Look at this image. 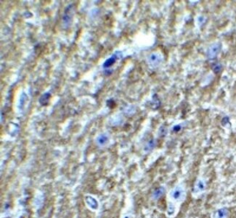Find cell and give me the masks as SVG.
Segmentation results:
<instances>
[{
  "label": "cell",
  "instance_id": "1",
  "mask_svg": "<svg viewBox=\"0 0 236 218\" xmlns=\"http://www.w3.org/2000/svg\"><path fill=\"white\" fill-rule=\"evenodd\" d=\"M185 196V189L181 185H177L176 186L170 193V196L173 200L175 201H181L183 200Z\"/></svg>",
  "mask_w": 236,
  "mask_h": 218
},
{
  "label": "cell",
  "instance_id": "2",
  "mask_svg": "<svg viewBox=\"0 0 236 218\" xmlns=\"http://www.w3.org/2000/svg\"><path fill=\"white\" fill-rule=\"evenodd\" d=\"M206 188V182L204 180L201 179H198L193 187V193H199L203 192Z\"/></svg>",
  "mask_w": 236,
  "mask_h": 218
},
{
  "label": "cell",
  "instance_id": "3",
  "mask_svg": "<svg viewBox=\"0 0 236 218\" xmlns=\"http://www.w3.org/2000/svg\"><path fill=\"white\" fill-rule=\"evenodd\" d=\"M219 51H220V45L219 44L213 45L209 50L208 56L211 58H213L216 57V55L218 54Z\"/></svg>",
  "mask_w": 236,
  "mask_h": 218
},
{
  "label": "cell",
  "instance_id": "4",
  "mask_svg": "<svg viewBox=\"0 0 236 218\" xmlns=\"http://www.w3.org/2000/svg\"><path fill=\"white\" fill-rule=\"evenodd\" d=\"M227 215L228 209L227 208H221L215 212L214 218H226Z\"/></svg>",
  "mask_w": 236,
  "mask_h": 218
},
{
  "label": "cell",
  "instance_id": "5",
  "mask_svg": "<svg viewBox=\"0 0 236 218\" xmlns=\"http://www.w3.org/2000/svg\"><path fill=\"white\" fill-rule=\"evenodd\" d=\"M165 193V189L163 187H160L158 188H157L156 190H154V192L153 193V198L154 199H158L159 198H161Z\"/></svg>",
  "mask_w": 236,
  "mask_h": 218
},
{
  "label": "cell",
  "instance_id": "6",
  "mask_svg": "<svg viewBox=\"0 0 236 218\" xmlns=\"http://www.w3.org/2000/svg\"><path fill=\"white\" fill-rule=\"evenodd\" d=\"M86 199H87V204L90 205V207H92V209H97V207H98V204H97V201L94 199V198H93L92 197H90V196H87V198H86Z\"/></svg>",
  "mask_w": 236,
  "mask_h": 218
},
{
  "label": "cell",
  "instance_id": "7",
  "mask_svg": "<svg viewBox=\"0 0 236 218\" xmlns=\"http://www.w3.org/2000/svg\"><path fill=\"white\" fill-rule=\"evenodd\" d=\"M49 98H50V94H49V93H47L44 94V95L41 97V99H40V103H41L42 105H46L47 103H48V102H49Z\"/></svg>",
  "mask_w": 236,
  "mask_h": 218
},
{
  "label": "cell",
  "instance_id": "8",
  "mask_svg": "<svg viewBox=\"0 0 236 218\" xmlns=\"http://www.w3.org/2000/svg\"><path fill=\"white\" fill-rule=\"evenodd\" d=\"M175 212V207L172 204H169L167 209V215L169 216H172Z\"/></svg>",
  "mask_w": 236,
  "mask_h": 218
},
{
  "label": "cell",
  "instance_id": "9",
  "mask_svg": "<svg viewBox=\"0 0 236 218\" xmlns=\"http://www.w3.org/2000/svg\"><path fill=\"white\" fill-rule=\"evenodd\" d=\"M115 58L114 57H112V58H110V59H108V60H107L106 61V62L104 63V67H109L110 66H111L114 62H115Z\"/></svg>",
  "mask_w": 236,
  "mask_h": 218
},
{
  "label": "cell",
  "instance_id": "10",
  "mask_svg": "<svg viewBox=\"0 0 236 218\" xmlns=\"http://www.w3.org/2000/svg\"><path fill=\"white\" fill-rule=\"evenodd\" d=\"M107 140H108V138H107L106 136H100V137H99V139H98V143H99L100 145H104V144H105V143H106Z\"/></svg>",
  "mask_w": 236,
  "mask_h": 218
},
{
  "label": "cell",
  "instance_id": "11",
  "mask_svg": "<svg viewBox=\"0 0 236 218\" xmlns=\"http://www.w3.org/2000/svg\"><path fill=\"white\" fill-rule=\"evenodd\" d=\"M128 218V217H126V218Z\"/></svg>",
  "mask_w": 236,
  "mask_h": 218
}]
</instances>
